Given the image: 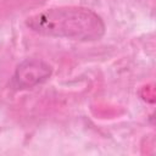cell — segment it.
<instances>
[{
  "label": "cell",
  "instance_id": "6da1fadb",
  "mask_svg": "<svg viewBox=\"0 0 156 156\" xmlns=\"http://www.w3.org/2000/svg\"><path fill=\"white\" fill-rule=\"evenodd\" d=\"M26 26L40 35L79 41L99 40L106 29L102 18L96 12L80 6L43 10L27 17Z\"/></svg>",
  "mask_w": 156,
  "mask_h": 156
},
{
  "label": "cell",
  "instance_id": "7a4b0ae2",
  "mask_svg": "<svg viewBox=\"0 0 156 156\" xmlns=\"http://www.w3.org/2000/svg\"><path fill=\"white\" fill-rule=\"evenodd\" d=\"M52 73L51 66L40 58H26L16 68L11 87L22 90L30 89L43 82H45Z\"/></svg>",
  "mask_w": 156,
  "mask_h": 156
}]
</instances>
